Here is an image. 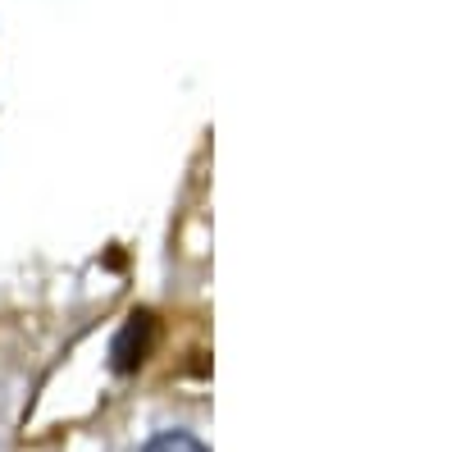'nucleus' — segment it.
<instances>
[{
  "instance_id": "obj_1",
  "label": "nucleus",
  "mask_w": 456,
  "mask_h": 452,
  "mask_svg": "<svg viewBox=\"0 0 456 452\" xmlns=\"http://www.w3.org/2000/svg\"><path fill=\"white\" fill-rule=\"evenodd\" d=\"M151 348H156V320H151V311H133L119 325V333H114V343H110L114 374H133L151 357Z\"/></svg>"
},
{
  "instance_id": "obj_2",
  "label": "nucleus",
  "mask_w": 456,
  "mask_h": 452,
  "mask_svg": "<svg viewBox=\"0 0 456 452\" xmlns=\"http://www.w3.org/2000/svg\"><path fill=\"white\" fill-rule=\"evenodd\" d=\"M142 452H210L197 434H187V430H165V434H156Z\"/></svg>"
}]
</instances>
